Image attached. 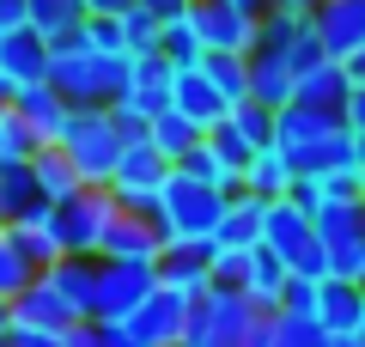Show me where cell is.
Masks as SVG:
<instances>
[{
	"label": "cell",
	"instance_id": "cell-1",
	"mask_svg": "<svg viewBox=\"0 0 365 347\" xmlns=\"http://www.w3.org/2000/svg\"><path fill=\"white\" fill-rule=\"evenodd\" d=\"M49 86L61 91L73 110H110V104L128 91V55H104L91 49L86 37H67L49 49Z\"/></svg>",
	"mask_w": 365,
	"mask_h": 347
},
{
	"label": "cell",
	"instance_id": "cell-2",
	"mask_svg": "<svg viewBox=\"0 0 365 347\" xmlns=\"http://www.w3.org/2000/svg\"><path fill=\"white\" fill-rule=\"evenodd\" d=\"M122 129H116V116L110 110H73V122H67L61 134V159L79 171V183L86 189H110V177H116L122 165Z\"/></svg>",
	"mask_w": 365,
	"mask_h": 347
},
{
	"label": "cell",
	"instance_id": "cell-3",
	"mask_svg": "<svg viewBox=\"0 0 365 347\" xmlns=\"http://www.w3.org/2000/svg\"><path fill=\"white\" fill-rule=\"evenodd\" d=\"M262 250L287 262L292 281H329V262H323V238H317V219L304 213L299 201H268V219H262Z\"/></svg>",
	"mask_w": 365,
	"mask_h": 347
},
{
	"label": "cell",
	"instance_id": "cell-4",
	"mask_svg": "<svg viewBox=\"0 0 365 347\" xmlns=\"http://www.w3.org/2000/svg\"><path fill=\"white\" fill-rule=\"evenodd\" d=\"M225 213V195L207 189V183H189L170 171L165 195H158V231L165 244H213V226Z\"/></svg>",
	"mask_w": 365,
	"mask_h": 347
},
{
	"label": "cell",
	"instance_id": "cell-5",
	"mask_svg": "<svg viewBox=\"0 0 365 347\" xmlns=\"http://www.w3.org/2000/svg\"><path fill=\"white\" fill-rule=\"evenodd\" d=\"M262 311L250 305L237 286H213L207 298L189 305V329H182V347H244L250 329H256Z\"/></svg>",
	"mask_w": 365,
	"mask_h": 347
},
{
	"label": "cell",
	"instance_id": "cell-6",
	"mask_svg": "<svg viewBox=\"0 0 365 347\" xmlns=\"http://www.w3.org/2000/svg\"><path fill=\"white\" fill-rule=\"evenodd\" d=\"M165 183H170V165L146 141H128V146H122L116 177H110V201L128 207V213H153L158 219V195H165Z\"/></svg>",
	"mask_w": 365,
	"mask_h": 347
},
{
	"label": "cell",
	"instance_id": "cell-7",
	"mask_svg": "<svg viewBox=\"0 0 365 347\" xmlns=\"http://www.w3.org/2000/svg\"><path fill=\"white\" fill-rule=\"evenodd\" d=\"M158 268L153 262H104L98 256V298H91V317L98 323H128L134 311L153 298Z\"/></svg>",
	"mask_w": 365,
	"mask_h": 347
},
{
	"label": "cell",
	"instance_id": "cell-8",
	"mask_svg": "<svg viewBox=\"0 0 365 347\" xmlns=\"http://www.w3.org/2000/svg\"><path fill=\"white\" fill-rule=\"evenodd\" d=\"M189 19H195L207 55H256V37H262L256 13H244V6H232V0H195Z\"/></svg>",
	"mask_w": 365,
	"mask_h": 347
},
{
	"label": "cell",
	"instance_id": "cell-9",
	"mask_svg": "<svg viewBox=\"0 0 365 347\" xmlns=\"http://www.w3.org/2000/svg\"><path fill=\"white\" fill-rule=\"evenodd\" d=\"M110 213H116L110 189H79L73 201H61V207H55L61 256H98V244H104V226H110Z\"/></svg>",
	"mask_w": 365,
	"mask_h": 347
},
{
	"label": "cell",
	"instance_id": "cell-10",
	"mask_svg": "<svg viewBox=\"0 0 365 347\" xmlns=\"http://www.w3.org/2000/svg\"><path fill=\"white\" fill-rule=\"evenodd\" d=\"M317 238H323L329 281H359L365 274V219H359V207H323L317 213Z\"/></svg>",
	"mask_w": 365,
	"mask_h": 347
},
{
	"label": "cell",
	"instance_id": "cell-11",
	"mask_svg": "<svg viewBox=\"0 0 365 347\" xmlns=\"http://www.w3.org/2000/svg\"><path fill=\"white\" fill-rule=\"evenodd\" d=\"M98 256L104 262H153L165 256V231H158L153 213H128V207H116L104 226V244H98Z\"/></svg>",
	"mask_w": 365,
	"mask_h": 347
},
{
	"label": "cell",
	"instance_id": "cell-12",
	"mask_svg": "<svg viewBox=\"0 0 365 347\" xmlns=\"http://www.w3.org/2000/svg\"><path fill=\"white\" fill-rule=\"evenodd\" d=\"M311 31L329 61H353L365 49V0H317Z\"/></svg>",
	"mask_w": 365,
	"mask_h": 347
},
{
	"label": "cell",
	"instance_id": "cell-13",
	"mask_svg": "<svg viewBox=\"0 0 365 347\" xmlns=\"http://www.w3.org/2000/svg\"><path fill=\"white\" fill-rule=\"evenodd\" d=\"M13 116L31 129V141L37 146H61V134H67V122H73V104L61 98V91L43 79V86H25V91H13Z\"/></svg>",
	"mask_w": 365,
	"mask_h": 347
},
{
	"label": "cell",
	"instance_id": "cell-14",
	"mask_svg": "<svg viewBox=\"0 0 365 347\" xmlns=\"http://www.w3.org/2000/svg\"><path fill=\"white\" fill-rule=\"evenodd\" d=\"M158 286L177 298H207L213 293V244H165L158 256Z\"/></svg>",
	"mask_w": 365,
	"mask_h": 347
},
{
	"label": "cell",
	"instance_id": "cell-15",
	"mask_svg": "<svg viewBox=\"0 0 365 347\" xmlns=\"http://www.w3.org/2000/svg\"><path fill=\"white\" fill-rule=\"evenodd\" d=\"M182 329H189V298L165 293V286H153V298L128 317V335L140 347H182Z\"/></svg>",
	"mask_w": 365,
	"mask_h": 347
},
{
	"label": "cell",
	"instance_id": "cell-16",
	"mask_svg": "<svg viewBox=\"0 0 365 347\" xmlns=\"http://www.w3.org/2000/svg\"><path fill=\"white\" fill-rule=\"evenodd\" d=\"M170 110L189 116V122L207 134V129H220L225 116H232V104L220 98V86H213L201 67H177V74H170Z\"/></svg>",
	"mask_w": 365,
	"mask_h": 347
},
{
	"label": "cell",
	"instance_id": "cell-17",
	"mask_svg": "<svg viewBox=\"0 0 365 347\" xmlns=\"http://www.w3.org/2000/svg\"><path fill=\"white\" fill-rule=\"evenodd\" d=\"M6 305H13V329H49V335H67L73 323H86L49 281H43V274H37V281H31L19 298H6Z\"/></svg>",
	"mask_w": 365,
	"mask_h": 347
},
{
	"label": "cell",
	"instance_id": "cell-18",
	"mask_svg": "<svg viewBox=\"0 0 365 347\" xmlns=\"http://www.w3.org/2000/svg\"><path fill=\"white\" fill-rule=\"evenodd\" d=\"M0 231H6V238H13V244L25 250V262H31L37 274L61 262V231H55V207H49V201L25 207V213H19V219H6Z\"/></svg>",
	"mask_w": 365,
	"mask_h": 347
},
{
	"label": "cell",
	"instance_id": "cell-19",
	"mask_svg": "<svg viewBox=\"0 0 365 347\" xmlns=\"http://www.w3.org/2000/svg\"><path fill=\"white\" fill-rule=\"evenodd\" d=\"M0 79H6V91H25V86H43L49 79V43L31 25L0 37Z\"/></svg>",
	"mask_w": 365,
	"mask_h": 347
},
{
	"label": "cell",
	"instance_id": "cell-20",
	"mask_svg": "<svg viewBox=\"0 0 365 347\" xmlns=\"http://www.w3.org/2000/svg\"><path fill=\"white\" fill-rule=\"evenodd\" d=\"M262 219H268V201L250 189L225 195V213L213 226V250H262Z\"/></svg>",
	"mask_w": 365,
	"mask_h": 347
},
{
	"label": "cell",
	"instance_id": "cell-21",
	"mask_svg": "<svg viewBox=\"0 0 365 347\" xmlns=\"http://www.w3.org/2000/svg\"><path fill=\"white\" fill-rule=\"evenodd\" d=\"M299 98V74H292L287 55L274 49H256L250 55V104H262V110H287V104Z\"/></svg>",
	"mask_w": 365,
	"mask_h": 347
},
{
	"label": "cell",
	"instance_id": "cell-22",
	"mask_svg": "<svg viewBox=\"0 0 365 347\" xmlns=\"http://www.w3.org/2000/svg\"><path fill=\"white\" fill-rule=\"evenodd\" d=\"M365 317V286L359 281H323L317 286V329L323 335H359Z\"/></svg>",
	"mask_w": 365,
	"mask_h": 347
},
{
	"label": "cell",
	"instance_id": "cell-23",
	"mask_svg": "<svg viewBox=\"0 0 365 347\" xmlns=\"http://www.w3.org/2000/svg\"><path fill=\"white\" fill-rule=\"evenodd\" d=\"M347 91H353L347 67H341V61H317L311 74H299V98H292V104H304V110H323V116H341Z\"/></svg>",
	"mask_w": 365,
	"mask_h": 347
},
{
	"label": "cell",
	"instance_id": "cell-24",
	"mask_svg": "<svg viewBox=\"0 0 365 347\" xmlns=\"http://www.w3.org/2000/svg\"><path fill=\"white\" fill-rule=\"evenodd\" d=\"M43 281H49L79 317H91V298H98V256H61L55 268H43Z\"/></svg>",
	"mask_w": 365,
	"mask_h": 347
},
{
	"label": "cell",
	"instance_id": "cell-25",
	"mask_svg": "<svg viewBox=\"0 0 365 347\" xmlns=\"http://www.w3.org/2000/svg\"><path fill=\"white\" fill-rule=\"evenodd\" d=\"M146 146H153V153L165 159L170 171H177L182 159H189V153L201 146V129L189 122V116H177V110H158L153 122H146Z\"/></svg>",
	"mask_w": 365,
	"mask_h": 347
},
{
	"label": "cell",
	"instance_id": "cell-26",
	"mask_svg": "<svg viewBox=\"0 0 365 347\" xmlns=\"http://www.w3.org/2000/svg\"><path fill=\"white\" fill-rule=\"evenodd\" d=\"M292 183H299V171H292V159L280 153V146H262V153L244 165V189L262 195V201H287Z\"/></svg>",
	"mask_w": 365,
	"mask_h": 347
},
{
	"label": "cell",
	"instance_id": "cell-27",
	"mask_svg": "<svg viewBox=\"0 0 365 347\" xmlns=\"http://www.w3.org/2000/svg\"><path fill=\"white\" fill-rule=\"evenodd\" d=\"M31 177H37V195H43L49 207L73 201V195L86 189V183H79V171L61 159V146H37V153H31Z\"/></svg>",
	"mask_w": 365,
	"mask_h": 347
},
{
	"label": "cell",
	"instance_id": "cell-28",
	"mask_svg": "<svg viewBox=\"0 0 365 347\" xmlns=\"http://www.w3.org/2000/svg\"><path fill=\"white\" fill-rule=\"evenodd\" d=\"M287 262L280 256H268V250H256V256H250V274H244V298L256 311H280V293H287Z\"/></svg>",
	"mask_w": 365,
	"mask_h": 347
},
{
	"label": "cell",
	"instance_id": "cell-29",
	"mask_svg": "<svg viewBox=\"0 0 365 347\" xmlns=\"http://www.w3.org/2000/svg\"><path fill=\"white\" fill-rule=\"evenodd\" d=\"M79 25H86V0H31V31H37L49 49L67 43Z\"/></svg>",
	"mask_w": 365,
	"mask_h": 347
},
{
	"label": "cell",
	"instance_id": "cell-30",
	"mask_svg": "<svg viewBox=\"0 0 365 347\" xmlns=\"http://www.w3.org/2000/svg\"><path fill=\"white\" fill-rule=\"evenodd\" d=\"M158 55H165L170 67H201V61H207V43H201V31H195L189 13L158 25Z\"/></svg>",
	"mask_w": 365,
	"mask_h": 347
},
{
	"label": "cell",
	"instance_id": "cell-31",
	"mask_svg": "<svg viewBox=\"0 0 365 347\" xmlns=\"http://www.w3.org/2000/svg\"><path fill=\"white\" fill-rule=\"evenodd\" d=\"M177 177H189V183H207V189H220V195H237V189H244V177H237V171H232V165H225V159L207 146V134H201V146H195V153H189V159L177 165Z\"/></svg>",
	"mask_w": 365,
	"mask_h": 347
},
{
	"label": "cell",
	"instance_id": "cell-32",
	"mask_svg": "<svg viewBox=\"0 0 365 347\" xmlns=\"http://www.w3.org/2000/svg\"><path fill=\"white\" fill-rule=\"evenodd\" d=\"M37 177H31V159H19V165H0V226L6 219H19L25 207H37Z\"/></svg>",
	"mask_w": 365,
	"mask_h": 347
},
{
	"label": "cell",
	"instance_id": "cell-33",
	"mask_svg": "<svg viewBox=\"0 0 365 347\" xmlns=\"http://www.w3.org/2000/svg\"><path fill=\"white\" fill-rule=\"evenodd\" d=\"M225 129L237 134V141L250 146V153H262V146H274V110H262V104H232V116H225Z\"/></svg>",
	"mask_w": 365,
	"mask_h": 347
},
{
	"label": "cell",
	"instance_id": "cell-34",
	"mask_svg": "<svg viewBox=\"0 0 365 347\" xmlns=\"http://www.w3.org/2000/svg\"><path fill=\"white\" fill-rule=\"evenodd\" d=\"M201 74L220 86L225 104H244V98H250V55H207V61H201Z\"/></svg>",
	"mask_w": 365,
	"mask_h": 347
},
{
	"label": "cell",
	"instance_id": "cell-35",
	"mask_svg": "<svg viewBox=\"0 0 365 347\" xmlns=\"http://www.w3.org/2000/svg\"><path fill=\"white\" fill-rule=\"evenodd\" d=\"M158 25H165V19H153L140 0H134L128 13H122V49L128 55H158Z\"/></svg>",
	"mask_w": 365,
	"mask_h": 347
},
{
	"label": "cell",
	"instance_id": "cell-36",
	"mask_svg": "<svg viewBox=\"0 0 365 347\" xmlns=\"http://www.w3.org/2000/svg\"><path fill=\"white\" fill-rule=\"evenodd\" d=\"M67 347H140V341L128 335V323H98V317H86V323L67 329Z\"/></svg>",
	"mask_w": 365,
	"mask_h": 347
},
{
	"label": "cell",
	"instance_id": "cell-37",
	"mask_svg": "<svg viewBox=\"0 0 365 347\" xmlns=\"http://www.w3.org/2000/svg\"><path fill=\"white\" fill-rule=\"evenodd\" d=\"M31 281H37V268H31V262H25V250H19L13 238L0 231V298H19Z\"/></svg>",
	"mask_w": 365,
	"mask_h": 347
},
{
	"label": "cell",
	"instance_id": "cell-38",
	"mask_svg": "<svg viewBox=\"0 0 365 347\" xmlns=\"http://www.w3.org/2000/svg\"><path fill=\"white\" fill-rule=\"evenodd\" d=\"M37 153V141H31V129L13 116V104H0V165H19V159Z\"/></svg>",
	"mask_w": 365,
	"mask_h": 347
},
{
	"label": "cell",
	"instance_id": "cell-39",
	"mask_svg": "<svg viewBox=\"0 0 365 347\" xmlns=\"http://www.w3.org/2000/svg\"><path fill=\"white\" fill-rule=\"evenodd\" d=\"M250 256H256V250H213V286H237V293H244Z\"/></svg>",
	"mask_w": 365,
	"mask_h": 347
},
{
	"label": "cell",
	"instance_id": "cell-40",
	"mask_svg": "<svg viewBox=\"0 0 365 347\" xmlns=\"http://www.w3.org/2000/svg\"><path fill=\"white\" fill-rule=\"evenodd\" d=\"M317 286H323V281H287V293H280V317H311L317 323Z\"/></svg>",
	"mask_w": 365,
	"mask_h": 347
},
{
	"label": "cell",
	"instance_id": "cell-41",
	"mask_svg": "<svg viewBox=\"0 0 365 347\" xmlns=\"http://www.w3.org/2000/svg\"><path fill=\"white\" fill-rule=\"evenodd\" d=\"M79 37H86L91 49H104V55H128V49H122V19H86Z\"/></svg>",
	"mask_w": 365,
	"mask_h": 347
},
{
	"label": "cell",
	"instance_id": "cell-42",
	"mask_svg": "<svg viewBox=\"0 0 365 347\" xmlns=\"http://www.w3.org/2000/svg\"><path fill=\"white\" fill-rule=\"evenodd\" d=\"M207 146H213V153H220V159H225V165H232V171H237V177H244V165H250V159H256V153H250V146H244V141H237V134H232V129H225V122H220V129H207Z\"/></svg>",
	"mask_w": 365,
	"mask_h": 347
},
{
	"label": "cell",
	"instance_id": "cell-43",
	"mask_svg": "<svg viewBox=\"0 0 365 347\" xmlns=\"http://www.w3.org/2000/svg\"><path fill=\"white\" fill-rule=\"evenodd\" d=\"M341 129H347L353 141H365V91H359V86H353L347 104H341Z\"/></svg>",
	"mask_w": 365,
	"mask_h": 347
},
{
	"label": "cell",
	"instance_id": "cell-44",
	"mask_svg": "<svg viewBox=\"0 0 365 347\" xmlns=\"http://www.w3.org/2000/svg\"><path fill=\"white\" fill-rule=\"evenodd\" d=\"M0 347H67V335H49V329H13Z\"/></svg>",
	"mask_w": 365,
	"mask_h": 347
},
{
	"label": "cell",
	"instance_id": "cell-45",
	"mask_svg": "<svg viewBox=\"0 0 365 347\" xmlns=\"http://www.w3.org/2000/svg\"><path fill=\"white\" fill-rule=\"evenodd\" d=\"M31 25V0H0V37Z\"/></svg>",
	"mask_w": 365,
	"mask_h": 347
},
{
	"label": "cell",
	"instance_id": "cell-46",
	"mask_svg": "<svg viewBox=\"0 0 365 347\" xmlns=\"http://www.w3.org/2000/svg\"><path fill=\"white\" fill-rule=\"evenodd\" d=\"M140 6H146L153 19H182L189 6H195V0H140Z\"/></svg>",
	"mask_w": 365,
	"mask_h": 347
},
{
	"label": "cell",
	"instance_id": "cell-47",
	"mask_svg": "<svg viewBox=\"0 0 365 347\" xmlns=\"http://www.w3.org/2000/svg\"><path fill=\"white\" fill-rule=\"evenodd\" d=\"M134 0H86V19H122Z\"/></svg>",
	"mask_w": 365,
	"mask_h": 347
},
{
	"label": "cell",
	"instance_id": "cell-48",
	"mask_svg": "<svg viewBox=\"0 0 365 347\" xmlns=\"http://www.w3.org/2000/svg\"><path fill=\"white\" fill-rule=\"evenodd\" d=\"M268 13H299V19H311L317 0H268Z\"/></svg>",
	"mask_w": 365,
	"mask_h": 347
},
{
	"label": "cell",
	"instance_id": "cell-49",
	"mask_svg": "<svg viewBox=\"0 0 365 347\" xmlns=\"http://www.w3.org/2000/svg\"><path fill=\"white\" fill-rule=\"evenodd\" d=\"M341 67H347V79H353V86H359V91H365V49H359V55H353V61H341Z\"/></svg>",
	"mask_w": 365,
	"mask_h": 347
},
{
	"label": "cell",
	"instance_id": "cell-50",
	"mask_svg": "<svg viewBox=\"0 0 365 347\" xmlns=\"http://www.w3.org/2000/svg\"><path fill=\"white\" fill-rule=\"evenodd\" d=\"M353 177H359V189H365V141H353Z\"/></svg>",
	"mask_w": 365,
	"mask_h": 347
},
{
	"label": "cell",
	"instance_id": "cell-51",
	"mask_svg": "<svg viewBox=\"0 0 365 347\" xmlns=\"http://www.w3.org/2000/svg\"><path fill=\"white\" fill-rule=\"evenodd\" d=\"M6 335H13V305L0 298V341H6Z\"/></svg>",
	"mask_w": 365,
	"mask_h": 347
},
{
	"label": "cell",
	"instance_id": "cell-52",
	"mask_svg": "<svg viewBox=\"0 0 365 347\" xmlns=\"http://www.w3.org/2000/svg\"><path fill=\"white\" fill-rule=\"evenodd\" d=\"M329 347H365V335H329Z\"/></svg>",
	"mask_w": 365,
	"mask_h": 347
},
{
	"label": "cell",
	"instance_id": "cell-53",
	"mask_svg": "<svg viewBox=\"0 0 365 347\" xmlns=\"http://www.w3.org/2000/svg\"><path fill=\"white\" fill-rule=\"evenodd\" d=\"M232 6H244V13H256V19L268 13V0H232Z\"/></svg>",
	"mask_w": 365,
	"mask_h": 347
},
{
	"label": "cell",
	"instance_id": "cell-54",
	"mask_svg": "<svg viewBox=\"0 0 365 347\" xmlns=\"http://www.w3.org/2000/svg\"><path fill=\"white\" fill-rule=\"evenodd\" d=\"M6 98H13V91H6V79H0V104H6Z\"/></svg>",
	"mask_w": 365,
	"mask_h": 347
},
{
	"label": "cell",
	"instance_id": "cell-55",
	"mask_svg": "<svg viewBox=\"0 0 365 347\" xmlns=\"http://www.w3.org/2000/svg\"><path fill=\"white\" fill-rule=\"evenodd\" d=\"M359 219H365V195H359Z\"/></svg>",
	"mask_w": 365,
	"mask_h": 347
},
{
	"label": "cell",
	"instance_id": "cell-56",
	"mask_svg": "<svg viewBox=\"0 0 365 347\" xmlns=\"http://www.w3.org/2000/svg\"><path fill=\"white\" fill-rule=\"evenodd\" d=\"M359 335H365V317H359Z\"/></svg>",
	"mask_w": 365,
	"mask_h": 347
},
{
	"label": "cell",
	"instance_id": "cell-57",
	"mask_svg": "<svg viewBox=\"0 0 365 347\" xmlns=\"http://www.w3.org/2000/svg\"><path fill=\"white\" fill-rule=\"evenodd\" d=\"M359 286H365V274H359Z\"/></svg>",
	"mask_w": 365,
	"mask_h": 347
}]
</instances>
